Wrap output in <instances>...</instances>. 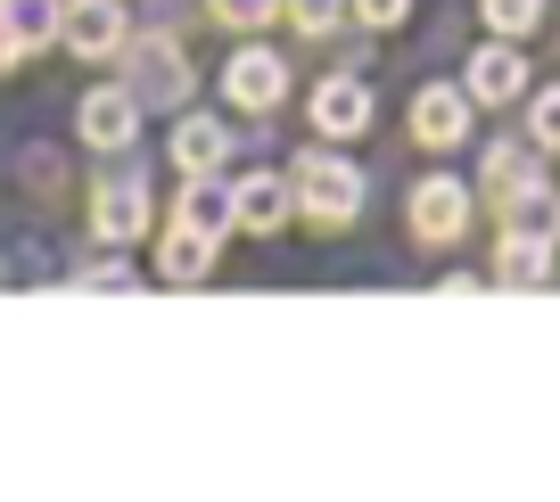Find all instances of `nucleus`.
I'll return each instance as SVG.
<instances>
[{"mask_svg": "<svg viewBox=\"0 0 560 502\" xmlns=\"http://www.w3.org/2000/svg\"><path fill=\"white\" fill-rule=\"evenodd\" d=\"M289 182H298V214H305V223H322V231H347L354 214H363V198H371L363 165L338 156V149H322V140L289 165Z\"/></svg>", "mask_w": 560, "mask_h": 502, "instance_id": "1", "label": "nucleus"}, {"mask_svg": "<svg viewBox=\"0 0 560 502\" xmlns=\"http://www.w3.org/2000/svg\"><path fill=\"white\" fill-rule=\"evenodd\" d=\"M470 207H478V198L462 190L454 174H420L412 182V240L420 247H454L462 231H470Z\"/></svg>", "mask_w": 560, "mask_h": 502, "instance_id": "2", "label": "nucleus"}, {"mask_svg": "<svg viewBox=\"0 0 560 502\" xmlns=\"http://www.w3.org/2000/svg\"><path fill=\"white\" fill-rule=\"evenodd\" d=\"M124 83L140 91V107H190V58H182L165 34H149V42H132Z\"/></svg>", "mask_w": 560, "mask_h": 502, "instance_id": "3", "label": "nucleus"}, {"mask_svg": "<svg viewBox=\"0 0 560 502\" xmlns=\"http://www.w3.org/2000/svg\"><path fill=\"white\" fill-rule=\"evenodd\" d=\"M305 116H314L322 140H363L371 132V83H363V74H322Z\"/></svg>", "mask_w": 560, "mask_h": 502, "instance_id": "4", "label": "nucleus"}, {"mask_svg": "<svg viewBox=\"0 0 560 502\" xmlns=\"http://www.w3.org/2000/svg\"><path fill=\"white\" fill-rule=\"evenodd\" d=\"M470 83H420L412 91V140L420 149H454L462 132H470Z\"/></svg>", "mask_w": 560, "mask_h": 502, "instance_id": "5", "label": "nucleus"}, {"mask_svg": "<svg viewBox=\"0 0 560 502\" xmlns=\"http://www.w3.org/2000/svg\"><path fill=\"white\" fill-rule=\"evenodd\" d=\"M58 42H67L74 58H116V50H132V42H124V0H67Z\"/></svg>", "mask_w": 560, "mask_h": 502, "instance_id": "6", "label": "nucleus"}, {"mask_svg": "<svg viewBox=\"0 0 560 502\" xmlns=\"http://www.w3.org/2000/svg\"><path fill=\"white\" fill-rule=\"evenodd\" d=\"M223 100H231V107H256V116H264V107L289 100V67H280L272 50H256V42H247V50L223 67Z\"/></svg>", "mask_w": 560, "mask_h": 502, "instance_id": "7", "label": "nucleus"}, {"mask_svg": "<svg viewBox=\"0 0 560 502\" xmlns=\"http://www.w3.org/2000/svg\"><path fill=\"white\" fill-rule=\"evenodd\" d=\"M462 83H470V100H478V107H511V100L527 91V58H520V42L494 34L487 50L470 58V74H462Z\"/></svg>", "mask_w": 560, "mask_h": 502, "instance_id": "8", "label": "nucleus"}, {"mask_svg": "<svg viewBox=\"0 0 560 502\" xmlns=\"http://www.w3.org/2000/svg\"><path fill=\"white\" fill-rule=\"evenodd\" d=\"M132 132H140V91L132 83L91 91V100H83V140H91V149H132Z\"/></svg>", "mask_w": 560, "mask_h": 502, "instance_id": "9", "label": "nucleus"}, {"mask_svg": "<svg viewBox=\"0 0 560 502\" xmlns=\"http://www.w3.org/2000/svg\"><path fill=\"white\" fill-rule=\"evenodd\" d=\"M174 223H190V231H207V240H223V231L240 223V198H231V182H223V174H182Z\"/></svg>", "mask_w": 560, "mask_h": 502, "instance_id": "10", "label": "nucleus"}, {"mask_svg": "<svg viewBox=\"0 0 560 502\" xmlns=\"http://www.w3.org/2000/svg\"><path fill=\"white\" fill-rule=\"evenodd\" d=\"M91 231H100V240H149V190H140L132 174H116L91 198Z\"/></svg>", "mask_w": 560, "mask_h": 502, "instance_id": "11", "label": "nucleus"}, {"mask_svg": "<svg viewBox=\"0 0 560 502\" xmlns=\"http://www.w3.org/2000/svg\"><path fill=\"white\" fill-rule=\"evenodd\" d=\"M231 198H240V223L247 231H280V223H289V207H298V182H289V174H240V182H231Z\"/></svg>", "mask_w": 560, "mask_h": 502, "instance_id": "12", "label": "nucleus"}, {"mask_svg": "<svg viewBox=\"0 0 560 502\" xmlns=\"http://www.w3.org/2000/svg\"><path fill=\"white\" fill-rule=\"evenodd\" d=\"M494 280H503V289H536V280H552V240H536V231H503V247H494Z\"/></svg>", "mask_w": 560, "mask_h": 502, "instance_id": "13", "label": "nucleus"}, {"mask_svg": "<svg viewBox=\"0 0 560 502\" xmlns=\"http://www.w3.org/2000/svg\"><path fill=\"white\" fill-rule=\"evenodd\" d=\"M223 156H231V132L214 116H182L174 124V165L182 174H223Z\"/></svg>", "mask_w": 560, "mask_h": 502, "instance_id": "14", "label": "nucleus"}, {"mask_svg": "<svg viewBox=\"0 0 560 502\" xmlns=\"http://www.w3.org/2000/svg\"><path fill=\"white\" fill-rule=\"evenodd\" d=\"M478 182H487L494 207H503V198H520L527 182H544V174H536V149H520V140H487V165H478Z\"/></svg>", "mask_w": 560, "mask_h": 502, "instance_id": "15", "label": "nucleus"}, {"mask_svg": "<svg viewBox=\"0 0 560 502\" xmlns=\"http://www.w3.org/2000/svg\"><path fill=\"white\" fill-rule=\"evenodd\" d=\"M158 272L165 280H207L214 272V240H207V231H190V223H174V231H165V247H158Z\"/></svg>", "mask_w": 560, "mask_h": 502, "instance_id": "16", "label": "nucleus"}, {"mask_svg": "<svg viewBox=\"0 0 560 502\" xmlns=\"http://www.w3.org/2000/svg\"><path fill=\"white\" fill-rule=\"evenodd\" d=\"M503 231H536V240H560V190H552V182H527L520 198H503Z\"/></svg>", "mask_w": 560, "mask_h": 502, "instance_id": "17", "label": "nucleus"}, {"mask_svg": "<svg viewBox=\"0 0 560 502\" xmlns=\"http://www.w3.org/2000/svg\"><path fill=\"white\" fill-rule=\"evenodd\" d=\"M0 25L18 34V50H42V42L67 25V9H58V0H0Z\"/></svg>", "mask_w": 560, "mask_h": 502, "instance_id": "18", "label": "nucleus"}, {"mask_svg": "<svg viewBox=\"0 0 560 502\" xmlns=\"http://www.w3.org/2000/svg\"><path fill=\"white\" fill-rule=\"evenodd\" d=\"M347 9H354V0H289V9H280V17L298 25L305 42H330L338 25H347Z\"/></svg>", "mask_w": 560, "mask_h": 502, "instance_id": "19", "label": "nucleus"}, {"mask_svg": "<svg viewBox=\"0 0 560 502\" xmlns=\"http://www.w3.org/2000/svg\"><path fill=\"white\" fill-rule=\"evenodd\" d=\"M478 9H487V25L503 42H527V34H536V17H544V0H478Z\"/></svg>", "mask_w": 560, "mask_h": 502, "instance_id": "20", "label": "nucleus"}, {"mask_svg": "<svg viewBox=\"0 0 560 502\" xmlns=\"http://www.w3.org/2000/svg\"><path fill=\"white\" fill-rule=\"evenodd\" d=\"M207 9L231 25V34H264V25H272L280 9H289V0H207Z\"/></svg>", "mask_w": 560, "mask_h": 502, "instance_id": "21", "label": "nucleus"}, {"mask_svg": "<svg viewBox=\"0 0 560 502\" xmlns=\"http://www.w3.org/2000/svg\"><path fill=\"white\" fill-rule=\"evenodd\" d=\"M527 140H536V149H560V83H544L536 100H527Z\"/></svg>", "mask_w": 560, "mask_h": 502, "instance_id": "22", "label": "nucleus"}, {"mask_svg": "<svg viewBox=\"0 0 560 502\" xmlns=\"http://www.w3.org/2000/svg\"><path fill=\"white\" fill-rule=\"evenodd\" d=\"M354 17H363L371 34H396V25L412 17V0H354Z\"/></svg>", "mask_w": 560, "mask_h": 502, "instance_id": "23", "label": "nucleus"}, {"mask_svg": "<svg viewBox=\"0 0 560 502\" xmlns=\"http://www.w3.org/2000/svg\"><path fill=\"white\" fill-rule=\"evenodd\" d=\"M83 280H91V289H132V264H91Z\"/></svg>", "mask_w": 560, "mask_h": 502, "instance_id": "24", "label": "nucleus"}, {"mask_svg": "<svg viewBox=\"0 0 560 502\" xmlns=\"http://www.w3.org/2000/svg\"><path fill=\"white\" fill-rule=\"evenodd\" d=\"M18 67V34H9V25H0V74Z\"/></svg>", "mask_w": 560, "mask_h": 502, "instance_id": "25", "label": "nucleus"}]
</instances>
